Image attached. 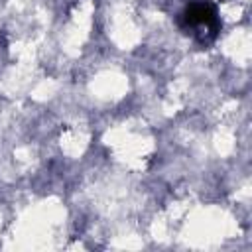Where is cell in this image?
<instances>
[{"label":"cell","instance_id":"obj_1","mask_svg":"<svg viewBox=\"0 0 252 252\" xmlns=\"http://www.w3.org/2000/svg\"><path fill=\"white\" fill-rule=\"evenodd\" d=\"M183 20L187 26H199V28H209V32L215 35L217 33V20H215V8L211 4L199 2V4H191L185 14Z\"/></svg>","mask_w":252,"mask_h":252}]
</instances>
